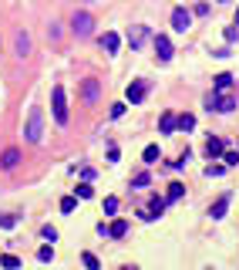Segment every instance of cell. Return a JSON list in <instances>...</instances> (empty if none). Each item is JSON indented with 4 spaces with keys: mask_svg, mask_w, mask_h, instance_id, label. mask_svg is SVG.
Wrapping results in <instances>:
<instances>
[{
    "mask_svg": "<svg viewBox=\"0 0 239 270\" xmlns=\"http://www.w3.org/2000/svg\"><path fill=\"white\" fill-rule=\"evenodd\" d=\"M24 135H27V142H31V146H37V142H41V139H44V112H41V108H31V112H27V125H24Z\"/></svg>",
    "mask_w": 239,
    "mask_h": 270,
    "instance_id": "1",
    "label": "cell"
},
{
    "mask_svg": "<svg viewBox=\"0 0 239 270\" xmlns=\"http://www.w3.org/2000/svg\"><path fill=\"white\" fill-rule=\"evenodd\" d=\"M51 98H54V122L68 125V98H64V85H54Z\"/></svg>",
    "mask_w": 239,
    "mask_h": 270,
    "instance_id": "2",
    "label": "cell"
},
{
    "mask_svg": "<svg viewBox=\"0 0 239 270\" xmlns=\"http://www.w3.org/2000/svg\"><path fill=\"white\" fill-rule=\"evenodd\" d=\"M71 24H74L71 31L78 34V37H91V34H94V17H91V14H88V11H78V14H74V21H71Z\"/></svg>",
    "mask_w": 239,
    "mask_h": 270,
    "instance_id": "3",
    "label": "cell"
},
{
    "mask_svg": "<svg viewBox=\"0 0 239 270\" xmlns=\"http://www.w3.org/2000/svg\"><path fill=\"white\" fill-rule=\"evenodd\" d=\"M172 27H175L179 34H185L189 27H192V14L185 11V7H175V11H172Z\"/></svg>",
    "mask_w": 239,
    "mask_h": 270,
    "instance_id": "4",
    "label": "cell"
},
{
    "mask_svg": "<svg viewBox=\"0 0 239 270\" xmlns=\"http://www.w3.org/2000/svg\"><path fill=\"white\" fill-rule=\"evenodd\" d=\"M165 213V199H162V196H152V202H148V210H142V220H155V216H162Z\"/></svg>",
    "mask_w": 239,
    "mask_h": 270,
    "instance_id": "5",
    "label": "cell"
},
{
    "mask_svg": "<svg viewBox=\"0 0 239 270\" xmlns=\"http://www.w3.org/2000/svg\"><path fill=\"white\" fill-rule=\"evenodd\" d=\"M145 95H148L145 81H132V85H128V91H125V98L132 101V105H138V101H145Z\"/></svg>",
    "mask_w": 239,
    "mask_h": 270,
    "instance_id": "6",
    "label": "cell"
},
{
    "mask_svg": "<svg viewBox=\"0 0 239 270\" xmlns=\"http://www.w3.org/2000/svg\"><path fill=\"white\" fill-rule=\"evenodd\" d=\"M155 54H159L162 64H165V61H172V41L165 37V34H159V37H155Z\"/></svg>",
    "mask_w": 239,
    "mask_h": 270,
    "instance_id": "7",
    "label": "cell"
},
{
    "mask_svg": "<svg viewBox=\"0 0 239 270\" xmlns=\"http://www.w3.org/2000/svg\"><path fill=\"white\" fill-rule=\"evenodd\" d=\"M145 37H148V27H145V24H135V27L128 31V44H132V51L145 44Z\"/></svg>",
    "mask_w": 239,
    "mask_h": 270,
    "instance_id": "8",
    "label": "cell"
},
{
    "mask_svg": "<svg viewBox=\"0 0 239 270\" xmlns=\"http://www.w3.org/2000/svg\"><path fill=\"white\" fill-rule=\"evenodd\" d=\"M222 152H226V142L212 135V139L205 142V156H209V159H219V156H222Z\"/></svg>",
    "mask_w": 239,
    "mask_h": 270,
    "instance_id": "9",
    "label": "cell"
},
{
    "mask_svg": "<svg viewBox=\"0 0 239 270\" xmlns=\"http://www.w3.org/2000/svg\"><path fill=\"white\" fill-rule=\"evenodd\" d=\"M17 162H21V149H7V152L0 156V169H7V172H11Z\"/></svg>",
    "mask_w": 239,
    "mask_h": 270,
    "instance_id": "10",
    "label": "cell"
},
{
    "mask_svg": "<svg viewBox=\"0 0 239 270\" xmlns=\"http://www.w3.org/2000/svg\"><path fill=\"white\" fill-rule=\"evenodd\" d=\"M226 210H229V192H226V196H219V199L212 202L209 216H212V220H222V216H226Z\"/></svg>",
    "mask_w": 239,
    "mask_h": 270,
    "instance_id": "11",
    "label": "cell"
},
{
    "mask_svg": "<svg viewBox=\"0 0 239 270\" xmlns=\"http://www.w3.org/2000/svg\"><path fill=\"white\" fill-rule=\"evenodd\" d=\"M31 54V37L24 31H17V57H27Z\"/></svg>",
    "mask_w": 239,
    "mask_h": 270,
    "instance_id": "12",
    "label": "cell"
},
{
    "mask_svg": "<svg viewBox=\"0 0 239 270\" xmlns=\"http://www.w3.org/2000/svg\"><path fill=\"white\" fill-rule=\"evenodd\" d=\"M101 47L108 51V54H114V51H118V34H114V31L101 34Z\"/></svg>",
    "mask_w": 239,
    "mask_h": 270,
    "instance_id": "13",
    "label": "cell"
},
{
    "mask_svg": "<svg viewBox=\"0 0 239 270\" xmlns=\"http://www.w3.org/2000/svg\"><path fill=\"white\" fill-rule=\"evenodd\" d=\"M175 128H182V132H192V128H195V115H189V112L179 115V118H175Z\"/></svg>",
    "mask_w": 239,
    "mask_h": 270,
    "instance_id": "14",
    "label": "cell"
},
{
    "mask_svg": "<svg viewBox=\"0 0 239 270\" xmlns=\"http://www.w3.org/2000/svg\"><path fill=\"white\" fill-rule=\"evenodd\" d=\"M125 233H128V223H125V220H114V223L108 226V236H114V240H122Z\"/></svg>",
    "mask_w": 239,
    "mask_h": 270,
    "instance_id": "15",
    "label": "cell"
},
{
    "mask_svg": "<svg viewBox=\"0 0 239 270\" xmlns=\"http://www.w3.org/2000/svg\"><path fill=\"white\" fill-rule=\"evenodd\" d=\"M84 98L91 101V105L98 101V81H94V78H88V81H84Z\"/></svg>",
    "mask_w": 239,
    "mask_h": 270,
    "instance_id": "16",
    "label": "cell"
},
{
    "mask_svg": "<svg viewBox=\"0 0 239 270\" xmlns=\"http://www.w3.org/2000/svg\"><path fill=\"white\" fill-rule=\"evenodd\" d=\"M212 85H216V91H229V88H232V75H216Z\"/></svg>",
    "mask_w": 239,
    "mask_h": 270,
    "instance_id": "17",
    "label": "cell"
},
{
    "mask_svg": "<svg viewBox=\"0 0 239 270\" xmlns=\"http://www.w3.org/2000/svg\"><path fill=\"white\" fill-rule=\"evenodd\" d=\"M182 196H185V186H182V182H172V186H169V196H165V199L175 202V199H182Z\"/></svg>",
    "mask_w": 239,
    "mask_h": 270,
    "instance_id": "18",
    "label": "cell"
},
{
    "mask_svg": "<svg viewBox=\"0 0 239 270\" xmlns=\"http://www.w3.org/2000/svg\"><path fill=\"white\" fill-rule=\"evenodd\" d=\"M172 132H175V115L165 112L162 115V135H172Z\"/></svg>",
    "mask_w": 239,
    "mask_h": 270,
    "instance_id": "19",
    "label": "cell"
},
{
    "mask_svg": "<svg viewBox=\"0 0 239 270\" xmlns=\"http://www.w3.org/2000/svg\"><path fill=\"white\" fill-rule=\"evenodd\" d=\"M159 156H162V152H159V146H148L145 152H142V159H145L148 166H152V162H159Z\"/></svg>",
    "mask_w": 239,
    "mask_h": 270,
    "instance_id": "20",
    "label": "cell"
},
{
    "mask_svg": "<svg viewBox=\"0 0 239 270\" xmlns=\"http://www.w3.org/2000/svg\"><path fill=\"white\" fill-rule=\"evenodd\" d=\"M74 192H78L81 199H91V196H94V189H91V182H88V179L81 182V186H78V189H74Z\"/></svg>",
    "mask_w": 239,
    "mask_h": 270,
    "instance_id": "21",
    "label": "cell"
},
{
    "mask_svg": "<svg viewBox=\"0 0 239 270\" xmlns=\"http://www.w3.org/2000/svg\"><path fill=\"white\" fill-rule=\"evenodd\" d=\"M0 226H4V230H14V226H17V216L14 213H0Z\"/></svg>",
    "mask_w": 239,
    "mask_h": 270,
    "instance_id": "22",
    "label": "cell"
},
{
    "mask_svg": "<svg viewBox=\"0 0 239 270\" xmlns=\"http://www.w3.org/2000/svg\"><path fill=\"white\" fill-rule=\"evenodd\" d=\"M74 206H78V199L74 196H64L61 199V213H74Z\"/></svg>",
    "mask_w": 239,
    "mask_h": 270,
    "instance_id": "23",
    "label": "cell"
},
{
    "mask_svg": "<svg viewBox=\"0 0 239 270\" xmlns=\"http://www.w3.org/2000/svg\"><path fill=\"white\" fill-rule=\"evenodd\" d=\"M222 162H226V166H239V152L226 149V152H222Z\"/></svg>",
    "mask_w": 239,
    "mask_h": 270,
    "instance_id": "24",
    "label": "cell"
},
{
    "mask_svg": "<svg viewBox=\"0 0 239 270\" xmlns=\"http://www.w3.org/2000/svg\"><path fill=\"white\" fill-rule=\"evenodd\" d=\"M37 260H41V263L54 260V247H41V250H37Z\"/></svg>",
    "mask_w": 239,
    "mask_h": 270,
    "instance_id": "25",
    "label": "cell"
},
{
    "mask_svg": "<svg viewBox=\"0 0 239 270\" xmlns=\"http://www.w3.org/2000/svg\"><path fill=\"white\" fill-rule=\"evenodd\" d=\"M0 267H21V257L7 253V257H0Z\"/></svg>",
    "mask_w": 239,
    "mask_h": 270,
    "instance_id": "26",
    "label": "cell"
},
{
    "mask_svg": "<svg viewBox=\"0 0 239 270\" xmlns=\"http://www.w3.org/2000/svg\"><path fill=\"white\" fill-rule=\"evenodd\" d=\"M104 213H108V216L118 213V199H114V196H108V199H104Z\"/></svg>",
    "mask_w": 239,
    "mask_h": 270,
    "instance_id": "27",
    "label": "cell"
},
{
    "mask_svg": "<svg viewBox=\"0 0 239 270\" xmlns=\"http://www.w3.org/2000/svg\"><path fill=\"white\" fill-rule=\"evenodd\" d=\"M148 182H152V176H148V172H138L135 179H132V186H138V189H142V186H148Z\"/></svg>",
    "mask_w": 239,
    "mask_h": 270,
    "instance_id": "28",
    "label": "cell"
},
{
    "mask_svg": "<svg viewBox=\"0 0 239 270\" xmlns=\"http://www.w3.org/2000/svg\"><path fill=\"white\" fill-rule=\"evenodd\" d=\"M81 260H84V267H91V270H98V267H101V263H98V257H94V253H84V257H81Z\"/></svg>",
    "mask_w": 239,
    "mask_h": 270,
    "instance_id": "29",
    "label": "cell"
},
{
    "mask_svg": "<svg viewBox=\"0 0 239 270\" xmlns=\"http://www.w3.org/2000/svg\"><path fill=\"white\" fill-rule=\"evenodd\" d=\"M41 236H44V240H51V243H54V240H57V230H54V226H51V223H47L44 230H41Z\"/></svg>",
    "mask_w": 239,
    "mask_h": 270,
    "instance_id": "30",
    "label": "cell"
},
{
    "mask_svg": "<svg viewBox=\"0 0 239 270\" xmlns=\"http://www.w3.org/2000/svg\"><path fill=\"white\" fill-rule=\"evenodd\" d=\"M205 176H209V179H219V176H222V166H205Z\"/></svg>",
    "mask_w": 239,
    "mask_h": 270,
    "instance_id": "31",
    "label": "cell"
},
{
    "mask_svg": "<svg viewBox=\"0 0 239 270\" xmlns=\"http://www.w3.org/2000/svg\"><path fill=\"white\" fill-rule=\"evenodd\" d=\"M239 41V31L236 27H226V44H236Z\"/></svg>",
    "mask_w": 239,
    "mask_h": 270,
    "instance_id": "32",
    "label": "cell"
},
{
    "mask_svg": "<svg viewBox=\"0 0 239 270\" xmlns=\"http://www.w3.org/2000/svg\"><path fill=\"white\" fill-rule=\"evenodd\" d=\"M125 115V105H111V118H122Z\"/></svg>",
    "mask_w": 239,
    "mask_h": 270,
    "instance_id": "33",
    "label": "cell"
},
{
    "mask_svg": "<svg viewBox=\"0 0 239 270\" xmlns=\"http://www.w3.org/2000/svg\"><path fill=\"white\" fill-rule=\"evenodd\" d=\"M195 14H199V17H205V14H209V4H205V0H202V4H195Z\"/></svg>",
    "mask_w": 239,
    "mask_h": 270,
    "instance_id": "34",
    "label": "cell"
},
{
    "mask_svg": "<svg viewBox=\"0 0 239 270\" xmlns=\"http://www.w3.org/2000/svg\"><path fill=\"white\" fill-rule=\"evenodd\" d=\"M236 27H239V11H236Z\"/></svg>",
    "mask_w": 239,
    "mask_h": 270,
    "instance_id": "35",
    "label": "cell"
},
{
    "mask_svg": "<svg viewBox=\"0 0 239 270\" xmlns=\"http://www.w3.org/2000/svg\"><path fill=\"white\" fill-rule=\"evenodd\" d=\"M84 4H91V0H84Z\"/></svg>",
    "mask_w": 239,
    "mask_h": 270,
    "instance_id": "36",
    "label": "cell"
}]
</instances>
